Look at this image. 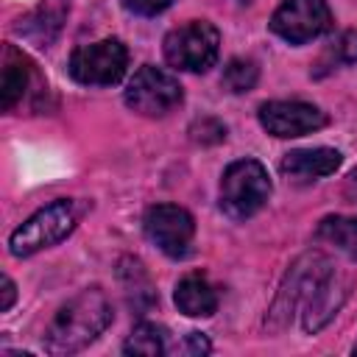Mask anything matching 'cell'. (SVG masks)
Listing matches in <instances>:
<instances>
[{
  "label": "cell",
  "mask_w": 357,
  "mask_h": 357,
  "mask_svg": "<svg viewBox=\"0 0 357 357\" xmlns=\"http://www.w3.org/2000/svg\"><path fill=\"white\" fill-rule=\"evenodd\" d=\"M335 59L343 64H357V31H343L335 45Z\"/></svg>",
  "instance_id": "19"
},
{
  "label": "cell",
  "mask_w": 357,
  "mask_h": 357,
  "mask_svg": "<svg viewBox=\"0 0 357 357\" xmlns=\"http://www.w3.org/2000/svg\"><path fill=\"white\" fill-rule=\"evenodd\" d=\"M123 98H126V106L142 117H165L181 106L184 92L176 75H170L162 67L145 64L131 75Z\"/></svg>",
  "instance_id": "6"
},
{
  "label": "cell",
  "mask_w": 357,
  "mask_h": 357,
  "mask_svg": "<svg viewBox=\"0 0 357 357\" xmlns=\"http://www.w3.org/2000/svg\"><path fill=\"white\" fill-rule=\"evenodd\" d=\"M332 28V11L326 0H282L271 17V31L290 42L304 45Z\"/></svg>",
  "instance_id": "8"
},
{
  "label": "cell",
  "mask_w": 357,
  "mask_h": 357,
  "mask_svg": "<svg viewBox=\"0 0 357 357\" xmlns=\"http://www.w3.org/2000/svg\"><path fill=\"white\" fill-rule=\"evenodd\" d=\"M318 240L335 245L337 251L357 257V218H346V215H329L318 223L315 231Z\"/></svg>",
  "instance_id": "15"
},
{
  "label": "cell",
  "mask_w": 357,
  "mask_h": 357,
  "mask_svg": "<svg viewBox=\"0 0 357 357\" xmlns=\"http://www.w3.org/2000/svg\"><path fill=\"white\" fill-rule=\"evenodd\" d=\"M332 271H335V268H332L329 257H324L321 251H307L304 257H298V259L290 265V271H287V276H284V282H282V287H279V293H276V298H273V307H271L265 324H268L273 332L284 329V326L290 324L293 312H296L298 307H304V301L318 290V284H321Z\"/></svg>",
  "instance_id": "2"
},
{
  "label": "cell",
  "mask_w": 357,
  "mask_h": 357,
  "mask_svg": "<svg viewBox=\"0 0 357 357\" xmlns=\"http://www.w3.org/2000/svg\"><path fill=\"white\" fill-rule=\"evenodd\" d=\"M259 126L279 139L304 137L326 126V114L304 100H268L259 106Z\"/></svg>",
  "instance_id": "10"
},
{
  "label": "cell",
  "mask_w": 357,
  "mask_h": 357,
  "mask_svg": "<svg viewBox=\"0 0 357 357\" xmlns=\"http://www.w3.org/2000/svg\"><path fill=\"white\" fill-rule=\"evenodd\" d=\"M351 187H357V170L351 173Z\"/></svg>",
  "instance_id": "23"
},
{
  "label": "cell",
  "mask_w": 357,
  "mask_h": 357,
  "mask_svg": "<svg viewBox=\"0 0 357 357\" xmlns=\"http://www.w3.org/2000/svg\"><path fill=\"white\" fill-rule=\"evenodd\" d=\"M67 67H70V75L84 86H112L126 75L128 50L120 39L78 45Z\"/></svg>",
  "instance_id": "7"
},
{
  "label": "cell",
  "mask_w": 357,
  "mask_h": 357,
  "mask_svg": "<svg viewBox=\"0 0 357 357\" xmlns=\"http://www.w3.org/2000/svg\"><path fill=\"white\" fill-rule=\"evenodd\" d=\"M145 237L167 257L181 259L190 254L195 237V220L184 206L176 204H156L145 212Z\"/></svg>",
  "instance_id": "9"
},
{
  "label": "cell",
  "mask_w": 357,
  "mask_h": 357,
  "mask_svg": "<svg viewBox=\"0 0 357 357\" xmlns=\"http://www.w3.org/2000/svg\"><path fill=\"white\" fill-rule=\"evenodd\" d=\"M212 346H209V340L201 335V332H190L187 335V351L190 354H206Z\"/></svg>",
  "instance_id": "21"
},
{
  "label": "cell",
  "mask_w": 357,
  "mask_h": 357,
  "mask_svg": "<svg viewBox=\"0 0 357 357\" xmlns=\"http://www.w3.org/2000/svg\"><path fill=\"white\" fill-rule=\"evenodd\" d=\"M165 329L151 324V321H142L131 329V335L126 337L123 343V351L126 354H142V357H156L165 351Z\"/></svg>",
  "instance_id": "16"
},
{
  "label": "cell",
  "mask_w": 357,
  "mask_h": 357,
  "mask_svg": "<svg viewBox=\"0 0 357 357\" xmlns=\"http://www.w3.org/2000/svg\"><path fill=\"white\" fill-rule=\"evenodd\" d=\"M271 195L268 170L257 159H237L223 170L220 178V209L231 220L257 215Z\"/></svg>",
  "instance_id": "3"
},
{
  "label": "cell",
  "mask_w": 357,
  "mask_h": 357,
  "mask_svg": "<svg viewBox=\"0 0 357 357\" xmlns=\"http://www.w3.org/2000/svg\"><path fill=\"white\" fill-rule=\"evenodd\" d=\"M28 84H31L28 59L14 47H6V64H3V81H0V100L6 112H11L22 100V95L28 92Z\"/></svg>",
  "instance_id": "14"
},
{
  "label": "cell",
  "mask_w": 357,
  "mask_h": 357,
  "mask_svg": "<svg viewBox=\"0 0 357 357\" xmlns=\"http://www.w3.org/2000/svg\"><path fill=\"white\" fill-rule=\"evenodd\" d=\"M14 298H17V287H14V282H11L8 276H3V298H0V312H8V310H11V304H14Z\"/></svg>",
  "instance_id": "22"
},
{
  "label": "cell",
  "mask_w": 357,
  "mask_h": 357,
  "mask_svg": "<svg viewBox=\"0 0 357 357\" xmlns=\"http://www.w3.org/2000/svg\"><path fill=\"white\" fill-rule=\"evenodd\" d=\"M173 301H176L178 312H184L190 318H209L218 310V293H215V287L204 276H198V273L184 276L176 284Z\"/></svg>",
  "instance_id": "13"
},
{
  "label": "cell",
  "mask_w": 357,
  "mask_h": 357,
  "mask_svg": "<svg viewBox=\"0 0 357 357\" xmlns=\"http://www.w3.org/2000/svg\"><path fill=\"white\" fill-rule=\"evenodd\" d=\"M340 162L343 156L335 148H301V151L284 153L279 162V170L293 184H310L324 176H332L340 167Z\"/></svg>",
  "instance_id": "11"
},
{
  "label": "cell",
  "mask_w": 357,
  "mask_h": 357,
  "mask_svg": "<svg viewBox=\"0 0 357 357\" xmlns=\"http://www.w3.org/2000/svg\"><path fill=\"white\" fill-rule=\"evenodd\" d=\"M165 59L184 73H206L220 53V33L206 20H190L165 36Z\"/></svg>",
  "instance_id": "5"
},
{
  "label": "cell",
  "mask_w": 357,
  "mask_h": 357,
  "mask_svg": "<svg viewBox=\"0 0 357 357\" xmlns=\"http://www.w3.org/2000/svg\"><path fill=\"white\" fill-rule=\"evenodd\" d=\"M170 3H173V0H123V6H126L128 11H134V14H139V17H156V14H162Z\"/></svg>",
  "instance_id": "20"
},
{
  "label": "cell",
  "mask_w": 357,
  "mask_h": 357,
  "mask_svg": "<svg viewBox=\"0 0 357 357\" xmlns=\"http://www.w3.org/2000/svg\"><path fill=\"white\" fill-rule=\"evenodd\" d=\"M346 293H349V290L340 284L337 273L332 271V273L318 284V290L304 301V307H301V324H304V329H307V332H318V329L340 310Z\"/></svg>",
  "instance_id": "12"
},
{
  "label": "cell",
  "mask_w": 357,
  "mask_h": 357,
  "mask_svg": "<svg viewBox=\"0 0 357 357\" xmlns=\"http://www.w3.org/2000/svg\"><path fill=\"white\" fill-rule=\"evenodd\" d=\"M351 351H354V354H357V343H354V349H351Z\"/></svg>",
  "instance_id": "24"
},
{
  "label": "cell",
  "mask_w": 357,
  "mask_h": 357,
  "mask_svg": "<svg viewBox=\"0 0 357 357\" xmlns=\"http://www.w3.org/2000/svg\"><path fill=\"white\" fill-rule=\"evenodd\" d=\"M190 134H192L195 142L209 145V142H220V139L226 137V126H220V123L212 120V117H204V120H195V123H192Z\"/></svg>",
  "instance_id": "18"
},
{
  "label": "cell",
  "mask_w": 357,
  "mask_h": 357,
  "mask_svg": "<svg viewBox=\"0 0 357 357\" xmlns=\"http://www.w3.org/2000/svg\"><path fill=\"white\" fill-rule=\"evenodd\" d=\"M112 304L100 287H86L73 296L45 329V349L50 354H75L86 349L112 324Z\"/></svg>",
  "instance_id": "1"
},
{
  "label": "cell",
  "mask_w": 357,
  "mask_h": 357,
  "mask_svg": "<svg viewBox=\"0 0 357 357\" xmlns=\"http://www.w3.org/2000/svg\"><path fill=\"white\" fill-rule=\"evenodd\" d=\"M75 204L70 198H59L42 209H36L22 226H17L8 237V251L14 257H31L42 248L61 243L75 229Z\"/></svg>",
  "instance_id": "4"
},
{
  "label": "cell",
  "mask_w": 357,
  "mask_h": 357,
  "mask_svg": "<svg viewBox=\"0 0 357 357\" xmlns=\"http://www.w3.org/2000/svg\"><path fill=\"white\" fill-rule=\"evenodd\" d=\"M257 78H259V70H257V64H254L251 59H231V61L223 67L220 84H223L229 92L240 95V92L254 89Z\"/></svg>",
  "instance_id": "17"
}]
</instances>
